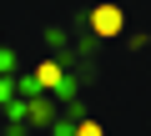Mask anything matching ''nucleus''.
<instances>
[{
	"mask_svg": "<svg viewBox=\"0 0 151 136\" xmlns=\"http://www.w3.org/2000/svg\"><path fill=\"white\" fill-rule=\"evenodd\" d=\"M55 81H60V65H55V60H45L40 71H35V86H55Z\"/></svg>",
	"mask_w": 151,
	"mask_h": 136,
	"instance_id": "nucleus-2",
	"label": "nucleus"
},
{
	"mask_svg": "<svg viewBox=\"0 0 151 136\" xmlns=\"http://www.w3.org/2000/svg\"><path fill=\"white\" fill-rule=\"evenodd\" d=\"M76 136H101V126H96V121H81V126H76Z\"/></svg>",
	"mask_w": 151,
	"mask_h": 136,
	"instance_id": "nucleus-3",
	"label": "nucleus"
},
{
	"mask_svg": "<svg viewBox=\"0 0 151 136\" xmlns=\"http://www.w3.org/2000/svg\"><path fill=\"white\" fill-rule=\"evenodd\" d=\"M91 30L111 40V35H121V30H126V15H121L116 5H96V10H91Z\"/></svg>",
	"mask_w": 151,
	"mask_h": 136,
	"instance_id": "nucleus-1",
	"label": "nucleus"
}]
</instances>
